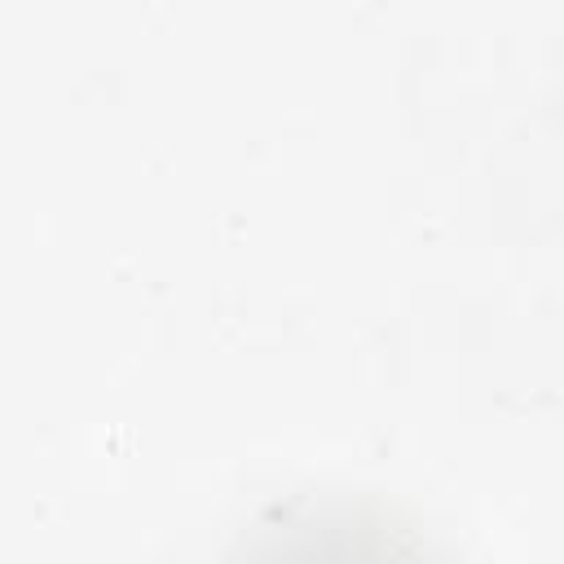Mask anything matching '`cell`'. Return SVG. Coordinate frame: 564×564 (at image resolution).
Masks as SVG:
<instances>
[{
  "mask_svg": "<svg viewBox=\"0 0 564 564\" xmlns=\"http://www.w3.org/2000/svg\"><path fill=\"white\" fill-rule=\"evenodd\" d=\"M216 564H454L405 511L357 494H300L264 507Z\"/></svg>",
  "mask_w": 564,
  "mask_h": 564,
  "instance_id": "cell-1",
  "label": "cell"
}]
</instances>
